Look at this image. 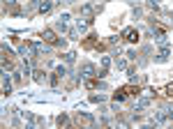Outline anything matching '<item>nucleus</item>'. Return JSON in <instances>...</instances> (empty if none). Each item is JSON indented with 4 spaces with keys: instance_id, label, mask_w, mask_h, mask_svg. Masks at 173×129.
<instances>
[{
    "instance_id": "nucleus-1",
    "label": "nucleus",
    "mask_w": 173,
    "mask_h": 129,
    "mask_svg": "<svg viewBox=\"0 0 173 129\" xmlns=\"http://www.w3.org/2000/svg\"><path fill=\"white\" fill-rule=\"evenodd\" d=\"M99 9H102L99 5H95V7H92V5H81V16H83V19H88V21H92V16L97 14Z\"/></svg>"
},
{
    "instance_id": "nucleus-2",
    "label": "nucleus",
    "mask_w": 173,
    "mask_h": 129,
    "mask_svg": "<svg viewBox=\"0 0 173 129\" xmlns=\"http://www.w3.org/2000/svg\"><path fill=\"white\" fill-rule=\"evenodd\" d=\"M122 37L127 39V42H139V30H136V28H125L122 30Z\"/></svg>"
},
{
    "instance_id": "nucleus-3",
    "label": "nucleus",
    "mask_w": 173,
    "mask_h": 129,
    "mask_svg": "<svg viewBox=\"0 0 173 129\" xmlns=\"http://www.w3.org/2000/svg\"><path fill=\"white\" fill-rule=\"evenodd\" d=\"M81 76H83V79H90V76H97V69H95L90 62H86V64L81 67Z\"/></svg>"
},
{
    "instance_id": "nucleus-4",
    "label": "nucleus",
    "mask_w": 173,
    "mask_h": 129,
    "mask_svg": "<svg viewBox=\"0 0 173 129\" xmlns=\"http://www.w3.org/2000/svg\"><path fill=\"white\" fill-rule=\"evenodd\" d=\"M42 37H44V42H51V44H60V39L56 37V32H53V30H44V32H42Z\"/></svg>"
},
{
    "instance_id": "nucleus-5",
    "label": "nucleus",
    "mask_w": 173,
    "mask_h": 129,
    "mask_svg": "<svg viewBox=\"0 0 173 129\" xmlns=\"http://www.w3.org/2000/svg\"><path fill=\"white\" fill-rule=\"evenodd\" d=\"M51 9H53V2H51V0H42V2H39V7H37L39 14H49Z\"/></svg>"
},
{
    "instance_id": "nucleus-6",
    "label": "nucleus",
    "mask_w": 173,
    "mask_h": 129,
    "mask_svg": "<svg viewBox=\"0 0 173 129\" xmlns=\"http://www.w3.org/2000/svg\"><path fill=\"white\" fill-rule=\"evenodd\" d=\"M67 23H69V14H62L60 19H58L56 28H58V30H60V32H65V30H67Z\"/></svg>"
},
{
    "instance_id": "nucleus-7",
    "label": "nucleus",
    "mask_w": 173,
    "mask_h": 129,
    "mask_svg": "<svg viewBox=\"0 0 173 129\" xmlns=\"http://www.w3.org/2000/svg\"><path fill=\"white\" fill-rule=\"evenodd\" d=\"M76 122H79V125H92V122H95V118H92L90 113H79Z\"/></svg>"
},
{
    "instance_id": "nucleus-8",
    "label": "nucleus",
    "mask_w": 173,
    "mask_h": 129,
    "mask_svg": "<svg viewBox=\"0 0 173 129\" xmlns=\"http://www.w3.org/2000/svg\"><path fill=\"white\" fill-rule=\"evenodd\" d=\"M32 46H35V53L37 55H49V46H44L42 42H32Z\"/></svg>"
},
{
    "instance_id": "nucleus-9",
    "label": "nucleus",
    "mask_w": 173,
    "mask_h": 129,
    "mask_svg": "<svg viewBox=\"0 0 173 129\" xmlns=\"http://www.w3.org/2000/svg\"><path fill=\"white\" fill-rule=\"evenodd\" d=\"M148 106H150V97H143V99H136L134 111H139V108H148Z\"/></svg>"
},
{
    "instance_id": "nucleus-10",
    "label": "nucleus",
    "mask_w": 173,
    "mask_h": 129,
    "mask_svg": "<svg viewBox=\"0 0 173 129\" xmlns=\"http://www.w3.org/2000/svg\"><path fill=\"white\" fill-rule=\"evenodd\" d=\"M169 55H171L169 46H162V51L157 53V60H159V62H166V60H169Z\"/></svg>"
},
{
    "instance_id": "nucleus-11",
    "label": "nucleus",
    "mask_w": 173,
    "mask_h": 129,
    "mask_svg": "<svg viewBox=\"0 0 173 129\" xmlns=\"http://www.w3.org/2000/svg\"><path fill=\"white\" fill-rule=\"evenodd\" d=\"M88 28H90V21H88V19H83V21H81V19H79V23H76V30H81V32H83V30H88Z\"/></svg>"
},
{
    "instance_id": "nucleus-12",
    "label": "nucleus",
    "mask_w": 173,
    "mask_h": 129,
    "mask_svg": "<svg viewBox=\"0 0 173 129\" xmlns=\"http://www.w3.org/2000/svg\"><path fill=\"white\" fill-rule=\"evenodd\" d=\"M35 81H37L39 85H42V83H46V74L42 72V69H37V72H35Z\"/></svg>"
},
{
    "instance_id": "nucleus-13",
    "label": "nucleus",
    "mask_w": 173,
    "mask_h": 129,
    "mask_svg": "<svg viewBox=\"0 0 173 129\" xmlns=\"http://www.w3.org/2000/svg\"><path fill=\"white\" fill-rule=\"evenodd\" d=\"M122 90H125V95H139V88H134V85H125Z\"/></svg>"
},
{
    "instance_id": "nucleus-14",
    "label": "nucleus",
    "mask_w": 173,
    "mask_h": 129,
    "mask_svg": "<svg viewBox=\"0 0 173 129\" xmlns=\"http://www.w3.org/2000/svg\"><path fill=\"white\" fill-rule=\"evenodd\" d=\"M58 125H60V127H67V125H69V118H67L65 113H62V115H58Z\"/></svg>"
},
{
    "instance_id": "nucleus-15",
    "label": "nucleus",
    "mask_w": 173,
    "mask_h": 129,
    "mask_svg": "<svg viewBox=\"0 0 173 129\" xmlns=\"http://www.w3.org/2000/svg\"><path fill=\"white\" fill-rule=\"evenodd\" d=\"M74 60H76V53H74V51H69V53H65V62H67V64H72Z\"/></svg>"
},
{
    "instance_id": "nucleus-16",
    "label": "nucleus",
    "mask_w": 173,
    "mask_h": 129,
    "mask_svg": "<svg viewBox=\"0 0 173 129\" xmlns=\"http://www.w3.org/2000/svg\"><path fill=\"white\" fill-rule=\"evenodd\" d=\"M86 88L88 90H95V88H99V83L97 81H86Z\"/></svg>"
},
{
    "instance_id": "nucleus-17",
    "label": "nucleus",
    "mask_w": 173,
    "mask_h": 129,
    "mask_svg": "<svg viewBox=\"0 0 173 129\" xmlns=\"http://www.w3.org/2000/svg\"><path fill=\"white\" fill-rule=\"evenodd\" d=\"M56 74H58V76H60V79H62V76L67 74V67H58V69H56Z\"/></svg>"
},
{
    "instance_id": "nucleus-18",
    "label": "nucleus",
    "mask_w": 173,
    "mask_h": 129,
    "mask_svg": "<svg viewBox=\"0 0 173 129\" xmlns=\"http://www.w3.org/2000/svg\"><path fill=\"white\" fill-rule=\"evenodd\" d=\"M111 64V58L109 55H102V67H109Z\"/></svg>"
},
{
    "instance_id": "nucleus-19",
    "label": "nucleus",
    "mask_w": 173,
    "mask_h": 129,
    "mask_svg": "<svg viewBox=\"0 0 173 129\" xmlns=\"http://www.w3.org/2000/svg\"><path fill=\"white\" fill-rule=\"evenodd\" d=\"M116 64H118V69H125V67H127V60L120 58V60H116Z\"/></svg>"
},
{
    "instance_id": "nucleus-20",
    "label": "nucleus",
    "mask_w": 173,
    "mask_h": 129,
    "mask_svg": "<svg viewBox=\"0 0 173 129\" xmlns=\"http://www.w3.org/2000/svg\"><path fill=\"white\" fill-rule=\"evenodd\" d=\"M102 99H104L102 95H92V97H90V102H92V104H99V102H102Z\"/></svg>"
},
{
    "instance_id": "nucleus-21",
    "label": "nucleus",
    "mask_w": 173,
    "mask_h": 129,
    "mask_svg": "<svg viewBox=\"0 0 173 129\" xmlns=\"http://www.w3.org/2000/svg\"><path fill=\"white\" fill-rule=\"evenodd\" d=\"M166 95H169V97H173V83H169V85H166Z\"/></svg>"
},
{
    "instance_id": "nucleus-22",
    "label": "nucleus",
    "mask_w": 173,
    "mask_h": 129,
    "mask_svg": "<svg viewBox=\"0 0 173 129\" xmlns=\"http://www.w3.org/2000/svg\"><path fill=\"white\" fill-rule=\"evenodd\" d=\"M166 115H169V118L173 120V106H169V108H166Z\"/></svg>"
},
{
    "instance_id": "nucleus-23",
    "label": "nucleus",
    "mask_w": 173,
    "mask_h": 129,
    "mask_svg": "<svg viewBox=\"0 0 173 129\" xmlns=\"http://www.w3.org/2000/svg\"><path fill=\"white\" fill-rule=\"evenodd\" d=\"M16 2V0H5V5H14Z\"/></svg>"
},
{
    "instance_id": "nucleus-24",
    "label": "nucleus",
    "mask_w": 173,
    "mask_h": 129,
    "mask_svg": "<svg viewBox=\"0 0 173 129\" xmlns=\"http://www.w3.org/2000/svg\"><path fill=\"white\" fill-rule=\"evenodd\" d=\"M65 2H74V0H65Z\"/></svg>"
}]
</instances>
